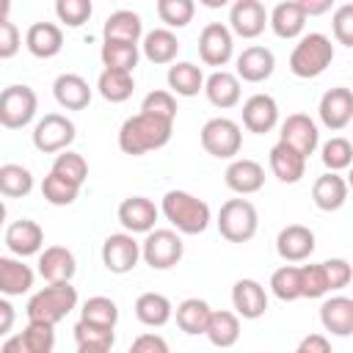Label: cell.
<instances>
[{"instance_id": "cell-16", "label": "cell", "mask_w": 353, "mask_h": 353, "mask_svg": "<svg viewBox=\"0 0 353 353\" xmlns=\"http://www.w3.org/2000/svg\"><path fill=\"white\" fill-rule=\"evenodd\" d=\"M119 223L124 232L130 234H146L149 229H154L157 223V215H160V207H154L152 199L146 196H130L119 204Z\"/></svg>"}, {"instance_id": "cell-5", "label": "cell", "mask_w": 353, "mask_h": 353, "mask_svg": "<svg viewBox=\"0 0 353 353\" xmlns=\"http://www.w3.org/2000/svg\"><path fill=\"white\" fill-rule=\"evenodd\" d=\"M218 232L229 243H248L259 229V212L248 199H229L218 210Z\"/></svg>"}, {"instance_id": "cell-27", "label": "cell", "mask_w": 353, "mask_h": 353, "mask_svg": "<svg viewBox=\"0 0 353 353\" xmlns=\"http://www.w3.org/2000/svg\"><path fill=\"white\" fill-rule=\"evenodd\" d=\"M320 325L334 336H350L353 334V298L347 295H331L320 303Z\"/></svg>"}, {"instance_id": "cell-42", "label": "cell", "mask_w": 353, "mask_h": 353, "mask_svg": "<svg viewBox=\"0 0 353 353\" xmlns=\"http://www.w3.org/2000/svg\"><path fill=\"white\" fill-rule=\"evenodd\" d=\"M41 196L44 201H50L52 207H69L74 204V199L80 196V185H74L72 179L50 171L44 179H41Z\"/></svg>"}, {"instance_id": "cell-14", "label": "cell", "mask_w": 353, "mask_h": 353, "mask_svg": "<svg viewBox=\"0 0 353 353\" xmlns=\"http://www.w3.org/2000/svg\"><path fill=\"white\" fill-rule=\"evenodd\" d=\"M279 141L292 146L295 152H301L303 157L314 154V149L320 146V130L314 124L312 116L306 113H290L284 121H281V130H279Z\"/></svg>"}, {"instance_id": "cell-59", "label": "cell", "mask_w": 353, "mask_h": 353, "mask_svg": "<svg viewBox=\"0 0 353 353\" xmlns=\"http://www.w3.org/2000/svg\"><path fill=\"white\" fill-rule=\"evenodd\" d=\"M204 8H223V6H229L232 0H199Z\"/></svg>"}, {"instance_id": "cell-21", "label": "cell", "mask_w": 353, "mask_h": 353, "mask_svg": "<svg viewBox=\"0 0 353 353\" xmlns=\"http://www.w3.org/2000/svg\"><path fill=\"white\" fill-rule=\"evenodd\" d=\"M3 240H6V248L14 256H22V259L25 256H36L44 248V229L30 218H19L6 229Z\"/></svg>"}, {"instance_id": "cell-31", "label": "cell", "mask_w": 353, "mask_h": 353, "mask_svg": "<svg viewBox=\"0 0 353 353\" xmlns=\"http://www.w3.org/2000/svg\"><path fill=\"white\" fill-rule=\"evenodd\" d=\"M306 14L301 11V6L295 3V0H284V3H279L270 14H268V28L279 36V39H298L301 33H303V28H306Z\"/></svg>"}, {"instance_id": "cell-52", "label": "cell", "mask_w": 353, "mask_h": 353, "mask_svg": "<svg viewBox=\"0 0 353 353\" xmlns=\"http://www.w3.org/2000/svg\"><path fill=\"white\" fill-rule=\"evenodd\" d=\"M323 268H325V276H328V287H331V292L345 290V287L350 284V279H353V268H350V262H347L345 256L325 259V262H323Z\"/></svg>"}, {"instance_id": "cell-51", "label": "cell", "mask_w": 353, "mask_h": 353, "mask_svg": "<svg viewBox=\"0 0 353 353\" xmlns=\"http://www.w3.org/2000/svg\"><path fill=\"white\" fill-rule=\"evenodd\" d=\"M331 33L336 44L353 47V3H342L331 17Z\"/></svg>"}, {"instance_id": "cell-37", "label": "cell", "mask_w": 353, "mask_h": 353, "mask_svg": "<svg viewBox=\"0 0 353 353\" xmlns=\"http://www.w3.org/2000/svg\"><path fill=\"white\" fill-rule=\"evenodd\" d=\"M97 91L105 102H127L135 91V77L132 72H121V69H102L99 80H97Z\"/></svg>"}, {"instance_id": "cell-44", "label": "cell", "mask_w": 353, "mask_h": 353, "mask_svg": "<svg viewBox=\"0 0 353 353\" xmlns=\"http://www.w3.org/2000/svg\"><path fill=\"white\" fill-rule=\"evenodd\" d=\"M270 292L279 301H284V303L301 298V281H298V265L295 262H287L279 270H273V276H270Z\"/></svg>"}, {"instance_id": "cell-60", "label": "cell", "mask_w": 353, "mask_h": 353, "mask_svg": "<svg viewBox=\"0 0 353 353\" xmlns=\"http://www.w3.org/2000/svg\"><path fill=\"white\" fill-rule=\"evenodd\" d=\"M8 11H11V0H0V19H8Z\"/></svg>"}, {"instance_id": "cell-36", "label": "cell", "mask_w": 353, "mask_h": 353, "mask_svg": "<svg viewBox=\"0 0 353 353\" xmlns=\"http://www.w3.org/2000/svg\"><path fill=\"white\" fill-rule=\"evenodd\" d=\"M210 312H212V306H210L204 298H185V301L174 309L171 317L176 320L179 331H185L188 336H199V334H204V328H207Z\"/></svg>"}, {"instance_id": "cell-39", "label": "cell", "mask_w": 353, "mask_h": 353, "mask_svg": "<svg viewBox=\"0 0 353 353\" xmlns=\"http://www.w3.org/2000/svg\"><path fill=\"white\" fill-rule=\"evenodd\" d=\"M102 66L105 69H121V72H135L141 61V47L132 41H102L99 50Z\"/></svg>"}, {"instance_id": "cell-53", "label": "cell", "mask_w": 353, "mask_h": 353, "mask_svg": "<svg viewBox=\"0 0 353 353\" xmlns=\"http://www.w3.org/2000/svg\"><path fill=\"white\" fill-rule=\"evenodd\" d=\"M22 47V36H19V28L8 19H0V61H8L19 52Z\"/></svg>"}, {"instance_id": "cell-43", "label": "cell", "mask_w": 353, "mask_h": 353, "mask_svg": "<svg viewBox=\"0 0 353 353\" xmlns=\"http://www.w3.org/2000/svg\"><path fill=\"white\" fill-rule=\"evenodd\" d=\"M157 17L163 28H188L196 17V0H157Z\"/></svg>"}, {"instance_id": "cell-29", "label": "cell", "mask_w": 353, "mask_h": 353, "mask_svg": "<svg viewBox=\"0 0 353 353\" xmlns=\"http://www.w3.org/2000/svg\"><path fill=\"white\" fill-rule=\"evenodd\" d=\"M268 163H270L273 176H276L279 182H284V185H295V182H301L303 174H306V157H303L301 152H295L292 146L281 143V141L270 149Z\"/></svg>"}, {"instance_id": "cell-2", "label": "cell", "mask_w": 353, "mask_h": 353, "mask_svg": "<svg viewBox=\"0 0 353 353\" xmlns=\"http://www.w3.org/2000/svg\"><path fill=\"white\" fill-rule=\"evenodd\" d=\"M160 212L179 234H201L212 221L210 204L188 190H168L160 201Z\"/></svg>"}, {"instance_id": "cell-22", "label": "cell", "mask_w": 353, "mask_h": 353, "mask_svg": "<svg viewBox=\"0 0 353 353\" xmlns=\"http://www.w3.org/2000/svg\"><path fill=\"white\" fill-rule=\"evenodd\" d=\"M204 97L210 99L212 108L218 110H229L234 105H240V77L234 72L226 69H215L210 77H204Z\"/></svg>"}, {"instance_id": "cell-58", "label": "cell", "mask_w": 353, "mask_h": 353, "mask_svg": "<svg viewBox=\"0 0 353 353\" xmlns=\"http://www.w3.org/2000/svg\"><path fill=\"white\" fill-rule=\"evenodd\" d=\"M3 350H6V353H11V350H19V353H25V342H22V334H17V336H8V339L3 342Z\"/></svg>"}, {"instance_id": "cell-55", "label": "cell", "mask_w": 353, "mask_h": 353, "mask_svg": "<svg viewBox=\"0 0 353 353\" xmlns=\"http://www.w3.org/2000/svg\"><path fill=\"white\" fill-rule=\"evenodd\" d=\"M298 353H331V339L325 334H309L298 342Z\"/></svg>"}, {"instance_id": "cell-20", "label": "cell", "mask_w": 353, "mask_h": 353, "mask_svg": "<svg viewBox=\"0 0 353 353\" xmlns=\"http://www.w3.org/2000/svg\"><path fill=\"white\" fill-rule=\"evenodd\" d=\"M234 314L243 320H259L268 312V292L256 279H237L232 287Z\"/></svg>"}, {"instance_id": "cell-56", "label": "cell", "mask_w": 353, "mask_h": 353, "mask_svg": "<svg viewBox=\"0 0 353 353\" xmlns=\"http://www.w3.org/2000/svg\"><path fill=\"white\" fill-rule=\"evenodd\" d=\"M14 323H17V309L11 306V301L6 295H0V336H8Z\"/></svg>"}, {"instance_id": "cell-26", "label": "cell", "mask_w": 353, "mask_h": 353, "mask_svg": "<svg viewBox=\"0 0 353 353\" xmlns=\"http://www.w3.org/2000/svg\"><path fill=\"white\" fill-rule=\"evenodd\" d=\"M312 201L323 212H336L347 201V182L339 171H325L312 185Z\"/></svg>"}, {"instance_id": "cell-50", "label": "cell", "mask_w": 353, "mask_h": 353, "mask_svg": "<svg viewBox=\"0 0 353 353\" xmlns=\"http://www.w3.org/2000/svg\"><path fill=\"white\" fill-rule=\"evenodd\" d=\"M141 110H143V113H152V116H157V119L174 121V119H176V97H174L171 91H163V88L149 91V94L143 97V102H141Z\"/></svg>"}, {"instance_id": "cell-41", "label": "cell", "mask_w": 353, "mask_h": 353, "mask_svg": "<svg viewBox=\"0 0 353 353\" xmlns=\"http://www.w3.org/2000/svg\"><path fill=\"white\" fill-rule=\"evenodd\" d=\"M33 174L30 168L19 163H6L0 165V196L6 199H25L33 190Z\"/></svg>"}, {"instance_id": "cell-13", "label": "cell", "mask_w": 353, "mask_h": 353, "mask_svg": "<svg viewBox=\"0 0 353 353\" xmlns=\"http://www.w3.org/2000/svg\"><path fill=\"white\" fill-rule=\"evenodd\" d=\"M268 28V11L262 0H232L229 6V30L240 39H256Z\"/></svg>"}, {"instance_id": "cell-57", "label": "cell", "mask_w": 353, "mask_h": 353, "mask_svg": "<svg viewBox=\"0 0 353 353\" xmlns=\"http://www.w3.org/2000/svg\"><path fill=\"white\" fill-rule=\"evenodd\" d=\"M306 17H323L334 8V0H295Z\"/></svg>"}, {"instance_id": "cell-38", "label": "cell", "mask_w": 353, "mask_h": 353, "mask_svg": "<svg viewBox=\"0 0 353 353\" xmlns=\"http://www.w3.org/2000/svg\"><path fill=\"white\" fill-rule=\"evenodd\" d=\"M72 331H74L77 353H108L116 342L113 328H99V325L85 323V320H77Z\"/></svg>"}, {"instance_id": "cell-61", "label": "cell", "mask_w": 353, "mask_h": 353, "mask_svg": "<svg viewBox=\"0 0 353 353\" xmlns=\"http://www.w3.org/2000/svg\"><path fill=\"white\" fill-rule=\"evenodd\" d=\"M6 215H8V210H6V204H3V199H0V229L6 226Z\"/></svg>"}, {"instance_id": "cell-24", "label": "cell", "mask_w": 353, "mask_h": 353, "mask_svg": "<svg viewBox=\"0 0 353 353\" xmlns=\"http://www.w3.org/2000/svg\"><path fill=\"white\" fill-rule=\"evenodd\" d=\"M77 259L66 245H47L39 251V276L44 281H72Z\"/></svg>"}, {"instance_id": "cell-15", "label": "cell", "mask_w": 353, "mask_h": 353, "mask_svg": "<svg viewBox=\"0 0 353 353\" xmlns=\"http://www.w3.org/2000/svg\"><path fill=\"white\" fill-rule=\"evenodd\" d=\"M223 182L237 196H251L265 188V168L251 157H232V163L223 171Z\"/></svg>"}, {"instance_id": "cell-49", "label": "cell", "mask_w": 353, "mask_h": 353, "mask_svg": "<svg viewBox=\"0 0 353 353\" xmlns=\"http://www.w3.org/2000/svg\"><path fill=\"white\" fill-rule=\"evenodd\" d=\"M94 3L91 0H55V17L66 28H80L91 19Z\"/></svg>"}, {"instance_id": "cell-45", "label": "cell", "mask_w": 353, "mask_h": 353, "mask_svg": "<svg viewBox=\"0 0 353 353\" xmlns=\"http://www.w3.org/2000/svg\"><path fill=\"white\" fill-rule=\"evenodd\" d=\"M25 353H50L55 347V325L44 320H28L22 331Z\"/></svg>"}, {"instance_id": "cell-54", "label": "cell", "mask_w": 353, "mask_h": 353, "mask_svg": "<svg viewBox=\"0 0 353 353\" xmlns=\"http://www.w3.org/2000/svg\"><path fill=\"white\" fill-rule=\"evenodd\" d=\"M132 353H168V342L154 334V331H146V334H138L130 345Z\"/></svg>"}, {"instance_id": "cell-12", "label": "cell", "mask_w": 353, "mask_h": 353, "mask_svg": "<svg viewBox=\"0 0 353 353\" xmlns=\"http://www.w3.org/2000/svg\"><path fill=\"white\" fill-rule=\"evenodd\" d=\"M317 116H320V124H323L325 130L342 132V130L353 121V91L345 88V85L328 88V91L320 97Z\"/></svg>"}, {"instance_id": "cell-19", "label": "cell", "mask_w": 353, "mask_h": 353, "mask_svg": "<svg viewBox=\"0 0 353 353\" xmlns=\"http://www.w3.org/2000/svg\"><path fill=\"white\" fill-rule=\"evenodd\" d=\"M276 254L284 262H306L314 254V232L303 223H287L276 237Z\"/></svg>"}, {"instance_id": "cell-48", "label": "cell", "mask_w": 353, "mask_h": 353, "mask_svg": "<svg viewBox=\"0 0 353 353\" xmlns=\"http://www.w3.org/2000/svg\"><path fill=\"white\" fill-rule=\"evenodd\" d=\"M50 171H55V174L72 179V182L80 185V188H83V182L88 179V163H85V157H83L80 152H72V149H61V152L55 154V163H52Z\"/></svg>"}, {"instance_id": "cell-18", "label": "cell", "mask_w": 353, "mask_h": 353, "mask_svg": "<svg viewBox=\"0 0 353 353\" xmlns=\"http://www.w3.org/2000/svg\"><path fill=\"white\" fill-rule=\"evenodd\" d=\"M240 116H243V127L248 132L265 135L279 124V102L270 94H251L243 102Z\"/></svg>"}, {"instance_id": "cell-11", "label": "cell", "mask_w": 353, "mask_h": 353, "mask_svg": "<svg viewBox=\"0 0 353 353\" xmlns=\"http://www.w3.org/2000/svg\"><path fill=\"white\" fill-rule=\"evenodd\" d=\"M141 262V243L135 240V234L130 232H116L108 234L102 243V265L105 270L124 276L130 270H135V265Z\"/></svg>"}, {"instance_id": "cell-17", "label": "cell", "mask_w": 353, "mask_h": 353, "mask_svg": "<svg viewBox=\"0 0 353 353\" xmlns=\"http://www.w3.org/2000/svg\"><path fill=\"white\" fill-rule=\"evenodd\" d=\"M273 69H276V55L262 44H251L234 58V74L243 83H265L273 74Z\"/></svg>"}, {"instance_id": "cell-3", "label": "cell", "mask_w": 353, "mask_h": 353, "mask_svg": "<svg viewBox=\"0 0 353 353\" xmlns=\"http://www.w3.org/2000/svg\"><path fill=\"white\" fill-rule=\"evenodd\" d=\"M74 309H77V290L72 287V281H47V287L36 290L28 298L25 314L28 320H44L58 325Z\"/></svg>"}, {"instance_id": "cell-34", "label": "cell", "mask_w": 353, "mask_h": 353, "mask_svg": "<svg viewBox=\"0 0 353 353\" xmlns=\"http://www.w3.org/2000/svg\"><path fill=\"white\" fill-rule=\"evenodd\" d=\"M174 314L171 301L163 292H141L135 298V317L146 328H163Z\"/></svg>"}, {"instance_id": "cell-46", "label": "cell", "mask_w": 353, "mask_h": 353, "mask_svg": "<svg viewBox=\"0 0 353 353\" xmlns=\"http://www.w3.org/2000/svg\"><path fill=\"white\" fill-rule=\"evenodd\" d=\"M320 160L328 171H345L353 163V143L342 135H334L320 146Z\"/></svg>"}, {"instance_id": "cell-8", "label": "cell", "mask_w": 353, "mask_h": 353, "mask_svg": "<svg viewBox=\"0 0 353 353\" xmlns=\"http://www.w3.org/2000/svg\"><path fill=\"white\" fill-rule=\"evenodd\" d=\"M39 97L30 85L14 83L0 91V127L6 130H22L36 119Z\"/></svg>"}, {"instance_id": "cell-7", "label": "cell", "mask_w": 353, "mask_h": 353, "mask_svg": "<svg viewBox=\"0 0 353 353\" xmlns=\"http://www.w3.org/2000/svg\"><path fill=\"white\" fill-rule=\"evenodd\" d=\"M185 254L182 234L176 229H149L141 243V259L152 270H171Z\"/></svg>"}, {"instance_id": "cell-10", "label": "cell", "mask_w": 353, "mask_h": 353, "mask_svg": "<svg viewBox=\"0 0 353 353\" xmlns=\"http://www.w3.org/2000/svg\"><path fill=\"white\" fill-rule=\"evenodd\" d=\"M234 55V36L223 22H207L199 33V58L207 66H226Z\"/></svg>"}, {"instance_id": "cell-9", "label": "cell", "mask_w": 353, "mask_h": 353, "mask_svg": "<svg viewBox=\"0 0 353 353\" xmlns=\"http://www.w3.org/2000/svg\"><path fill=\"white\" fill-rule=\"evenodd\" d=\"M77 138L74 121L63 113H44L33 127V146L41 154H58L61 149H69Z\"/></svg>"}, {"instance_id": "cell-25", "label": "cell", "mask_w": 353, "mask_h": 353, "mask_svg": "<svg viewBox=\"0 0 353 353\" xmlns=\"http://www.w3.org/2000/svg\"><path fill=\"white\" fill-rule=\"evenodd\" d=\"M36 281V273L30 265H25L22 256H0V295L6 298H17L30 292Z\"/></svg>"}, {"instance_id": "cell-23", "label": "cell", "mask_w": 353, "mask_h": 353, "mask_svg": "<svg viewBox=\"0 0 353 353\" xmlns=\"http://www.w3.org/2000/svg\"><path fill=\"white\" fill-rule=\"evenodd\" d=\"M25 47L33 58H55L63 50V30L55 22H33L25 30Z\"/></svg>"}, {"instance_id": "cell-33", "label": "cell", "mask_w": 353, "mask_h": 353, "mask_svg": "<svg viewBox=\"0 0 353 353\" xmlns=\"http://www.w3.org/2000/svg\"><path fill=\"white\" fill-rule=\"evenodd\" d=\"M102 36H105V41H132V44H138L141 36H143V22L135 11L119 8L105 19Z\"/></svg>"}, {"instance_id": "cell-30", "label": "cell", "mask_w": 353, "mask_h": 353, "mask_svg": "<svg viewBox=\"0 0 353 353\" xmlns=\"http://www.w3.org/2000/svg\"><path fill=\"white\" fill-rule=\"evenodd\" d=\"M138 47H141V52H143V58H146V61H152V63H160V66H163V63L176 61L179 39H176V33H174L171 28H154V30H149V33H143V36H141Z\"/></svg>"}, {"instance_id": "cell-47", "label": "cell", "mask_w": 353, "mask_h": 353, "mask_svg": "<svg viewBox=\"0 0 353 353\" xmlns=\"http://www.w3.org/2000/svg\"><path fill=\"white\" fill-rule=\"evenodd\" d=\"M298 281H301V298H309V301H312V298H323V295L331 292L323 262L298 265Z\"/></svg>"}, {"instance_id": "cell-40", "label": "cell", "mask_w": 353, "mask_h": 353, "mask_svg": "<svg viewBox=\"0 0 353 353\" xmlns=\"http://www.w3.org/2000/svg\"><path fill=\"white\" fill-rule=\"evenodd\" d=\"M80 320L91 323V325H99V328H113L116 331V323H119V306L113 298L108 295H91L88 301H83L80 306Z\"/></svg>"}, {"instance_id": "cell-1", "label": "cell", "mask_w": 353, "mask_h": 353, "mask_svg": "<svg viewBox=\"0 0 353 353\" xmlns=\"http://www.w3.org/2000/svg\"><path fill=\"white\" fill-rule=\"evenodd\" d=\"M171 132H174V121H165V119H157L141 110L124 119V124L119 127V149L124 154L141 157L146 152L163 149L171 141Z\"/></svg>"}, {"instance_id": "cell-32", "label": "cell", "mask_w": 353, "mask_h": 353, "mask_svg": "<svg viewBox=\"0 0 353 353\" xmlns=\"http://www.w3.org/2000/svg\"><path fill=\"white\" fill-rule=\"evenodd\" d=\"M165 83L174 97H196L204 88V72L193 61H171Z\"/></svg>"}, {"instance_id": "cell-28", "label": "cell", "mask_w": 353, "mask_h": 353, "mask_svg": "<svg viewBox=\"0 0 353 353\" xmlns=\"http://www.w3.org/2000/svg\"><path fill=\"white\" fill-rule=\"evenodd\" d=\"M52 97L63 110H83L91 102V85L74 72H63L52 83Z\"/></svg>"}, {"instance_id": "cell-35", "label": "cell", "mask_w": 353, "mask_h": 353, "mask_svg": "<svg viewBox=\"0 0 353 353\" xmlns=\"http://www.w3.org/2000/svg\"><path fill=\"white\" fill-rule=\"evenodd\" d=\"M204 336L215 345V347H232L240 339V317L229 309H212Z\"/></svg>"}, {"instance_id": "cell-4", "label": "cell", "mask_w": 353, "mask_h": 353, "mask_svg": "<svg viewBox=\"0 0 353 353\" xmlns=\"http://www.w3.org/2000/svg\"><path fill=\"white\" fill-rule=\"evenodd\" d=\"M334 61V44L325 33H301L298 44L290 52V72L301 80L320 77Z\"/></svg>"}, {"instance_id": "cell-6", "label": "cell", "mask_w": 353, "mask_h": 353, "mask_svg": "<svg viewBox=\"0 0 353 353\" xmlns=\"http://www.w3.org/2000/svg\"><path fill=\"white\" fill-rule=\"evenodd\" d=\"M199 141H201V149L207 154H212L218 160H232L243 149V130L237 121H232L226 116H215V119L204 121Z\"/></svg>"}]
</instances>
